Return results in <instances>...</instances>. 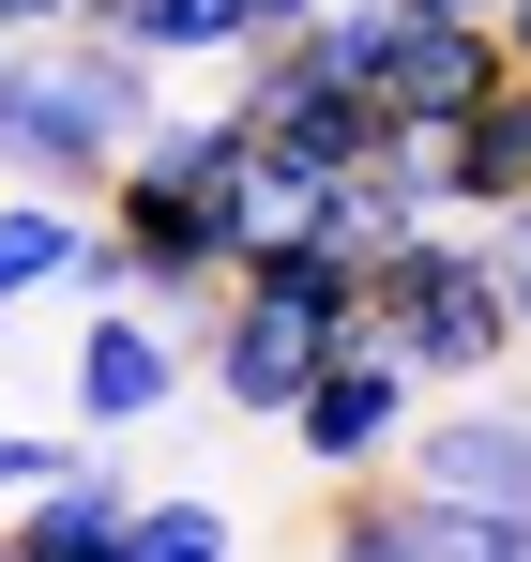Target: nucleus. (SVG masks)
I'll use <instances>...</instances> for the list:
<instances>
[{
	"label": "nucleus",
	"mask_w": 531,
	"mask_h": 562,
	"mask_svg": "<svg viewBox=\"0 0 531 562\" xmlns=\"http://www.w3.org/2000/svg\"><path fill=\"white\" fill-rule=\"evenodd\" d=\"M0 562H15V532H0Z\"/></svg>",
	"instance_id": "20"
},
{
	"label": "nucleus",
	"mask_w": 531,
	"mask_h": 562,
	"mask_svg": "<svg viewBox=\"0 0 531 562\" xmlns=\"http://www.w3.org/2000/svg\"><path fill=\"white\" fill-rule=\"evenodd\" d=\"M410 15H501V0H410Z\"/></svg>",
	"instance_id": "19"
},
{
	"label": "nucleus",
	"mask_w": 531,
	"mask_h": 562,
	"mask_svg": "<svg viewBox=\"0 0 531 562\" xmlns=\"http://www.w3.org/2000/svg\"><path fill=\"white\" fill-rule=\"evenodd\" d=\"M395 471H410L426 502H501V517H531V395H501V380L426 395L410 441H395Z\"/></svg>",
	"instance_id": "4"
},
{
	"label": "nucleus",
	"mask_w": 531,
	"mask_h": 562,
	"mask_svg": "<svg viewBox=\"0 0 531 562\" xmlns=\"http://www.w3.org/2000/svg\"><path fill=\"white\" fill-rule=\"evenodd\" d=\"M319 562H426V502H410L395 471H350V486H335V532H319Z\"/></svg>",
	"instance_id": "13"
},
{
	"label": "nucleus",
	"mask_w": 531,
	"mask_h": 562,
	"mask_svg": "<svg viewBox=\"0 0 531 562\" xmlns=\"http://www.w3.org/2000/svg\"><path fill=\"white\" fill-rule=\"evenodd\" d=\"M486 31H501V61H517V77H531V0H501V15H486Z\"/></svg>",
	"instance_id": "17"
},
{
	"label": "nucleus",
	"mask_w": 531,
	"mask_h": 562,
	"mask_svg": "<svg viewBox=\"0 0 531 562\" xmlns=\"http://www.w3.org/2000/svg\"><path fill=\"white\" fill-rule=\"evenodd\" d=\"M486 259H501V319H517V366H531V228L486 213Z\"/></svg>",
	"instance_id": "16"
},
{
	"label": "nucleus",
	"mask_w": 531,
	"mask_h": 562,
	"mask_svg": "<svg viewBox=\"0 0 531 562\" xmlns=\"http://www.w3.org/2000/svg\"><path fill=\"white\" fill-rule=\"evenodd\" d=\"M441 153H455V213L486 228V213H517L531 198V77H501V92H471L441 122Z\"/></svg>",
	"instance_id": "10"
},
{
	"label": "nucleus",
	"mask_w": 531,
	"mask_h": 562,
	"mask_svg": "<svg viewBox=\"0 0 531 562\" xmlns=\"http://www.w3.org/2000/svg\"><path fill=\"white\" fill-rule=\"evenodd\" d=\"M304 366H319V335H289L259 289L197 304V350H182V380H213V411H228V426H273V411L304 395Z\"/></svg>",
	"instance_id": "6"
},
{
	"label": "nucleus",
	"mask_w": 531,
	"mask_h": 562,
	"mask_svg": "<svg viewBox=\"0 0 531 562\" xmlns=\"http://www.w3.org/2000/svg\"><path fill=\"white\" fill-rule=\"evenodd\" d=\"M77 259H91V213H77V198H46V183L0 198V319H15L31 289H77Z\"/></svg>",
	"instance_id": "11"
},
{
	"label": "nucleus",
	"mask_w": 531,
	"mask_h": 562,
	"mask_svg": "<svg viewBox=\"0 0 531 562\" xmlns=\"http://www.w3.org/2000/svg\"><path fill=\"white\" fill-rule=\"evenodd\" d=\"M77 31L137 46V61H228V0H77Z\"/></svg>",
	"instance_id": "12"
},
{
	"label": "nucleus",
	"mask_w": 531,
	"mask_h": 562,
	"mask_svg": "<svg viewBox=\"0 0 531 562\" xmlns=\"http://www.w3.org/2000/svg\"><path fill=\"white\" fill-rule=\"evenodd\" d=\"M517 228H531V198H517Z\"/></svg>",
	"instance_id": "21"
},
{
	"label": "nucleus",
	"mask_w": 531,
	"mask_h": 562,
	"mask_svg": "<svg viewBox=\"0 0 531 562\" xmlns=\"http://www.w3.org/2000/svg\"><path fill=\"white\" fill-rule=\"evenodd\" d=\"M364 335L426 380V395L501 380V366H517V319H501V259H486V228H471V213H410V228H380V244H364Z\"/></svg>",
	"instance_id": "2"
},
{
	"label": "nucleus",
	"mask_w": 531,
	"mask_h": 562,
	"mask_svg": "<svg viewBox=\"0 0 531 562\" xmlns=\"http://www.w3.org/2000/svg\"><path fill=\"white\" fill-rule=\"evenodd\" d=\"M122 517H137V486H122L106 457H77L61 486H31L0 532H15V562H122Z\"/></svg>",
	"instance_id": "9"
},
{
	"label": "nucleus",
	"mask_w": 531,
	"mask_h": 562,
	"mask_svg": "<svg viewBox=\"0 0 531 562\" xmlns=\"http://www.w3.org/2000/svg\"><path fill=\"white\" fill-rule=\"evenodd\" d=\"M61 411H77V441L168 426V411H182V335L152 319V304H91L77 350H61Z\"/></svg>",
	"instance_id": "5"
},
{
	"label": "nucleus",
	"mask_w": 531,
	"mask_h": 562,
	"mask_svg": "<svg viewBox=\"0 0 531 562\" xmlns=\"http://www.w3.org/2000/svg\"><path fill=\"white\" fill-rule=\"evenodd\" d=\"M410 411H426V380L395 366L380 335H350V350H319V366H304V395L273 411V441H289V457L319 471V486H350V471H395Z\"/></svg>",
	"instance_id": "3"
},
{
	"label": "nucleus",
	"mask_w": 531,
	"mask_h": 562,
	"mask_svg": "<svg viewBox=\"0 0 531 562\" xmlns=\"http://www.w3.org/2000/svg\"><path fill=\"white\" fill-rule=\"evenodd\" d=\"M61 15H77V0H0V31H61Z\"/></svg>",
	"instance_id": "18"
},
{
	"label": "nucleus",
	"mask_w": 531,
	"mask_h": 562,
	"mask_svg": "<svg viewBox=\"0 0 531 562\" xmlns=\"http://www.w3.org/2000/svg\"><path fill=\"white\" fill-rule=\"evenodd\" d=\"M77 457H91L77 426H0V517H15L31 486H61V471H77Z\"/></svg>",
	"instance_id": "15"
},
{
	"label": "nucleus",
	"mask_w": 531,
	"mask_h": 562,
	"mask_svg": "<svg viewBox=\"0 0 531 562\" xmlns=\"http://www.w3.org/2000/svg\"><path fill=\"white\" fill-rule=\"evenodd\" d=\"M228 289H259L273 319H289V335H319V350H350V335H364V259L335 244V228H273V244H244Z\"/></svg>",
	"instance_id": "7"
},
{
	"label": "nucleus",
	"mask_w": 531,
	"mask_h": 562,
	"mask_svg": "<svg viewBox=\"0 0 531 562\" xmlns=\"http://www.w3.org/2000/svg\"><path fill=\"white\" fill-rule=\"evenodd\" d=\"M122 562H244V532H228V502L168 486V502H137V517H122Z\"/></svg>",
	"instance_id": "14"
},
{
	"label": "nucleus",
	"mask_w": 531,
	"mask_h": 562,
	"mask_svg": "<svg viewBox=\"0 0 531 562\" xmlns=\"http://www.w3.org/2000/svg\"><path fill=\"white\" fill-rule=\"evenodd\" d=\"M517 61H501V31L486 15H410L395 0V46H380V106H426V122H455L471 92H501Z\"/></svg>",
	"instance_id": "8"
},
{
	"label": "nucleus",
	"mask_w": 531,
	"mask_h": 562,
	"mask_svg": "<svg viewBox=\"0 0 531 562\" xmlns=\"http://www.w3.org/2000/svg\"><path fill=\"white\" fill-rule=\"evenodd\" d=\"M152 106H168V61L106 46L77 15H61V31H15V46H0V183H46V198L106 183Z\"/></svg>",
	"instance_id": "1"
},
{
	"label": "nucleus",
	"mask_w": 531,
	"mask_h": 562,
	"mask_svg": "<svg viewBox=\"0 0 531 562\" xmlns=\"http://www.w3.org/2000/svg\"><path fill=\"white\" fill-rule=\"evenodd\" d=\"M0 46H15V31H0Z\"/></svg>",
	"instance_id": "22"
}]
</instances>
